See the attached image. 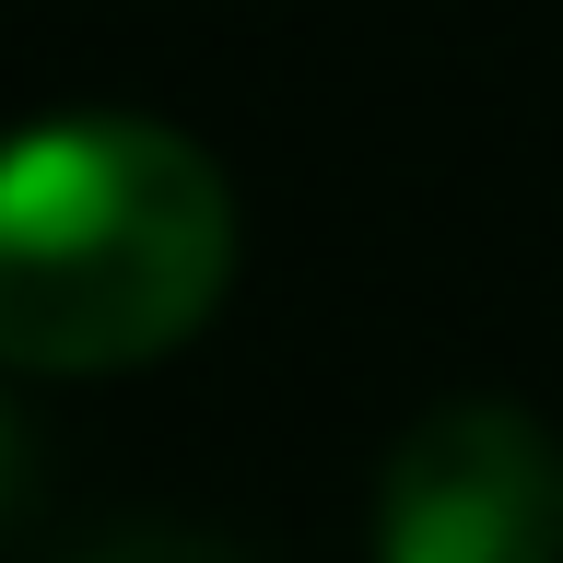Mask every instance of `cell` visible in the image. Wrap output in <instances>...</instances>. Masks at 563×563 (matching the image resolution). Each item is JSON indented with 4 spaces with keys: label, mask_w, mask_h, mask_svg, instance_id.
<instances>
[{
    "label": "cell",
    "mask_w": 563,
    "mask_h": 563,
    "mask_svg": "<svg viewBox=\"0 0 563 563\" xmlns=\"http://www.w3.org/2000/svg\"><path fill=\"white\" fill-rule=\"evenodd\" d=\"M235 282V188L165 118H35L0 141V364L130 376Z\"/></svg>",
    "instance_id": "obj_1"
},
{
    "label": "cell",
    "mask_w": 563,
    "mask_h": 563,
    "mask_svg": "<svg viewBox=\"0 0 563 563\" xmlns=\"http://www.w3.org/2000/svg\"><path fill=\"white\" fill-rule=\"evenodd\" d=\"M376 563H563V434L517 399L422 411L376 470Z\"/></svg>",
    "instance_id": "obj_2"
},
{
    "label": "cell",
    "mask_w": 563,
    "mask_h": 563,
    "mask_svg": "<svg viewBox=\"0 0 563 563\" xmlns=\"http://www.w3.org/2000/svg\"><path fill=\"white\" fill-rule=\"evenodd\" d=\"M95 563H235V552H211V540H188V528H118Z\"/></svg>",
    "instance_id": "obj_3"
},
{
    "label": "cell",
    "mask_w": 563,
    "mask_h": 563,
    "mask_svg": "<svg viewBox=\"0 0 563 563\" xmlns=\"http://www.w3.org/2000/svg\"><path fill=\"white\" fill-rule=\"evenodd\" d=\"M12 470H24V434H12V411H0V493H12Z\"/></svg>",
    "instance_id": "obj_4"
}]
</instances>
